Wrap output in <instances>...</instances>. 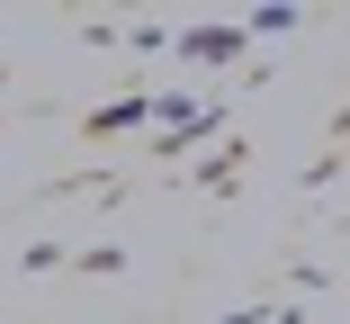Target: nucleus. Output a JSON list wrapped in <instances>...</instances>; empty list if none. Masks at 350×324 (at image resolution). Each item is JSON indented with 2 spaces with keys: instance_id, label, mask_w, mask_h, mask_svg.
<instances>
[]
</instances>
